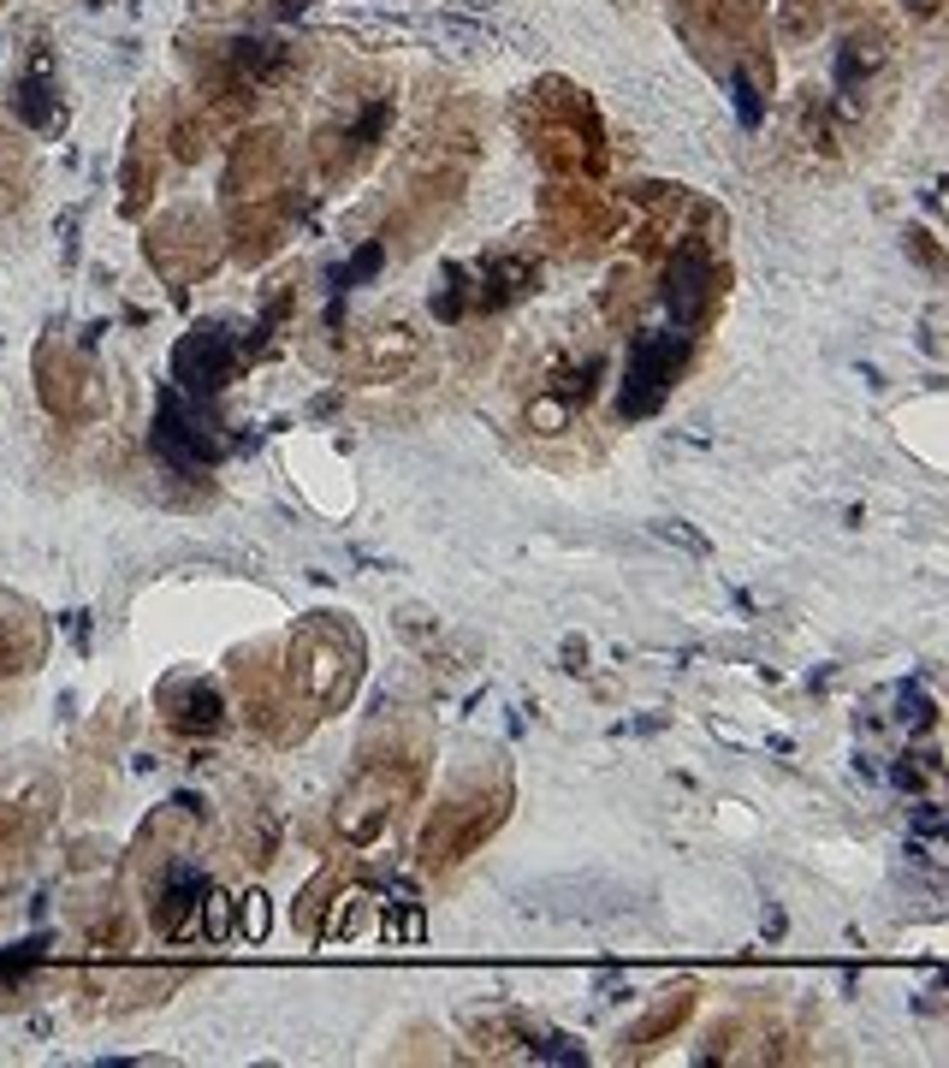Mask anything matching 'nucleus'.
Returning <instances> with one entry per match:
<instances>
[{
    "mask_svg": "<svg viewBox=\"0 0 949 1068\" xmlns=\"http://www.w3.org/2000/svg\"><path fill=\"white\" fill-rule=\"evenodd\" d=\"M677 351H683V339H670V333H653V339L635 344L629 381H624V416H647V410L659 404V392L670 386V363H677Z\"/></svg>",
    "mask_w": 949,
    "mask_h": 1068,
    "instance_id": "f257e3e1",
    "label": "nucleus"
},
{
    "mask_svg": "<svg viewBox=\"0 0 949 1068\" xmlns=\"http://www.w3.org/2000/svg\"><path fill=\"white\" fill-rule=\"evenodd\" d=\"M706 303H713V262L706 255H677L670 262V280H665V315L670 326H695L706 315Z\"/></svg>",
    "mask_w": 949,
    "mask_h": 1068,
    "instance_id": "f03ea898",
    "label": "nucleus"
},
{
    "mask_svg": "<svg viewBox=\"0 0 949 1068\" xmlns=\"http://www.w3.org/2000/svg\"><path fill=\"white\" fill-rule=\"evenodd\" d=\"M154 452H161L172 470H202V463L214 457V445L196 434V422L179 410V399L161 404V422H154Z\"/></svg>",
    "mask_w": 949,
    "mask_h": 1068,
    "instance_id": "7ed1b4c3",
    "label": "nucleus"
},
{
    "mask_svg": "<svg viewBox=\"0 0 949 1068\" xmlns=\"http://www.w3.org/2000/svg\"><path fill=\"white\" fill-rule=\"evenodd\" d=\"M226 369H232V344L220 339V333H196V339H184L179 344V381L190 386V392H209L226 381Z\"/></svg>",
    "mask_w": 949,
    "mask_h": 1068,
    "instance_id": "20e7f679",
    "label": "nucleus"
},
{
    "mask_svg": "<svg viewBox=\"0 0 949 1068\" xmlns=\"http://www.w3.org/2000/svg\"><path fill=\"white\" fill-rule=\"evenodd\" d=\"M653 534H659V541H677L683 553H695V558L706 553V541H700L695 528H683V523H653Z\"/></svg>",
    "mask_w": 949,
    "mask_h": 1068,
    "instance_id": "39448f33",
    "label": "nucleus"
},
{
    "mask_svg": "<svg viewBox=\"0 0 949 1068\" xmlns=\"http://www.w3.org/2000/svg\"><path fill=\"white\" fill-rule=\"evenodd\" d=\"M244 933L267 938V897H244Z\"/></svg>",
    "mask_w": 949,
    "mask_h": 1068,
    "instance_id": "423d86ee",
    "label": "nucleus"
}]
</instances>
